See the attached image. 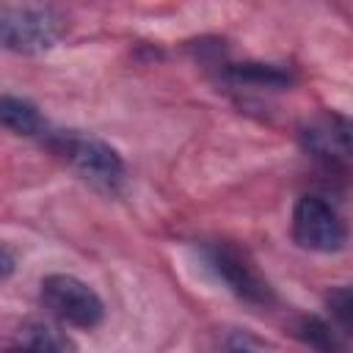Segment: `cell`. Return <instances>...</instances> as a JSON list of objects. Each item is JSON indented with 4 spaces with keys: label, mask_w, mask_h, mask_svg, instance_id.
<instances>
[{
    "label": "cell",
    "mask_w": 353,
    "mask_h": 353,
    "mask_svg": "<svg viewBox=\"0 0 353 353\" xmlns=\"http://www.w3.org/2000/svg\"><path fill=\"white\" fill-rule=\"evenodd\" d=\"M50 143L72 165V171L83 182H88L94 190H102L110 196L121 190L124 176H127L124 160L102 138L83 135V132H55Z\"/></svg>",
    "instance_id": "1"
},
{
    "label": "cell",
    "mask_w": 353,
    "mask_h": 353,
    "mask_svg": "<svg viewBox=\"0 0 353 353\" xmlns=\"http://www.w3.org/2000/svg\"><path fill=\"white\" fill-rule=\"evenodd\" d=\"M39 298H41V306L58 323L72 325V328L91 331L105 317V303L97 295V290L91 284H85L83 279L72 276V273H50V276H44Z\"/></svg>",
    "instance_id": "2"
},
{
    "label": "cell",
    "mask_w": 353,
    "mask_h": 353,
    "mask_svg": "<svg viewBox=\"0 0 353 353\" xmlns=\"http://www.w3.org/2000/svg\"><path fill=\"white\" fill-rule=\"evenodd\" d=\"M204 262L212 270V276L240 301L254 303V306H268L273 303V290L268 279L256 270L254 259L240 251L232 243H212L204 251Z\"/></svg>",
    "instance_id": "3"
},
{
    "label": "cell",
    "mask_w": 353,
    "mask_h": 353,
    "mask_svg": "<svg viewBox=\"0 0 353 353\" xmlns=\"http://www.w3.org/2000/svg\"><path fill=\"white\" fill-rule=\"evenodd\" d=\"M61 36H63V19L52 8L6 6L0 11V41L8 52L36 55L55 47Z\"/></svg>",
    "instance_id": "4"
},
{
    "label": "cell",
    "mask_w": 353,
    "mask_h": 353,
    "mask_svg": "<svg viewBox=\"0 0 353 353\" xmlns=\"http://www.w3.org/2000/svg\"><path fill=\"white\" fill-rule=\"evenodd\" d=\"M292 240L306 251L334 254L347 245V226L325 199L306 193L292 207Z\"/></svg>",
    "instance_id": "5"
},
{
    "label": "cell",
    "mask_w": 353,
    "mask_h": 353,
    "mask_svg": "<svg viewBox=\"0 0 353 353\" xmlns=\"http://www.w3.org/2000/svg\"><path fill=\"white\" fill-rule=\"evenodd\" d=\"M303 149L328 165H350L353 163V119L325 110L312 116L301 127Z\"/></svg>",
    "instance_id": "6"
},
{
    "label": "cell",
    "mask_w": 353,
    "mask_h": 353,
    "mask_svg": "<svg viewBox=\"0 0 353 353\" xmlns=\"http://www.w3.org/2000/svg\"><path fill=\"white\" fill-rule=\"evenodd\" d=\"M8 353H77L72 336L50 320H28L19 325Z\"/></svg>",
    "instance_id": "7"
},
{
    "label": "cell",
    "mask_w": 353,
    "mask_h": 353,
    "mask_svg": "<svg viewBox=\"0 0 353 353\" xmlns=\"http://www.w3.org/2000/svg\"><path fill=\"white\" fill-rule=\"evenodd\" d=\"M0 121H3V127L8 132L22 135V138H44V135H50L47 119L25 97L3 94V99H0Z\"/></svg>",
    "instance_id": "8"
},
{
    "label": "cell",
    "mask_w": 353,
    "mask_h": 353,
    "mask_svg": "<svg viewBox=\"0 0 353 353\" xmlns=\"http://www.w3.org/2000/svg\"><path fill=\"white\" fill-rule=\"evenodd\" d=\"M223 77L232 80L234 85H259V88H284L292 80L287 69L273 66V63H256V61L226 63Z\"/></svg>",
    "instance_id": "9"
},
{
    "label": "cell",
    "mask_w": 353,
    "mask_h": 353,
    "mask_svg": "<svg viewBox=\"0 0 353 353\" xmlns=\"http://www.w3.org/2000/svg\"><path fill=\"white\" fill-rule=\"evenodd\" d=\"M295 334L303 345H309L317 353H345V336L334 328L331 320H323L317 314H306L298 320Z\"/></svg>",
    "instance_id": "10"
},
{
    "label": "cell",
    "mask_w": 353,
    "mask_h": 353,
    "mask_svg": "<svg viewBox=\"0 0 353 353\" xmlns=\"http://www.w3.org/2000/svg\"><path fill=\"white\" fill-rule=\"evenodd\" d=\"M325 312L342 336L353 339V284H339L325 292Z\"/></svg>",
    "instance_id": "11"
},
{
    "label": "cell",
    "mask_w": 353,
    "mask_h": 353,
    "mask_svg": "<svg viewBox=\"0 0 353 353\" xmlns=\"http://www.w3.org/2000/svg\"><path fill=\"white\" fill-rule=\"evenodd\" d=\"M229 353H268L265 347H259L256 342L245 339V336H234L232 345H229Z\"/></svg>",
    "instance_id": "12"
},
{
    "label": "cell",
    "mask_w": 353,
    "mask_h": 353,
    "mask_svg": "<svg viewBox=\"0 0 353 353\" xmlns=\"http://www.w3.org/2000/svg\"><path fill=\"white\" fill-rule=\"evenodd\" d=\"M11 273H14V254H11L8 245H3V248H0V276L8 279Z\"/></svg>",
    "instance_id": "13"
}]
</instances>
